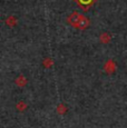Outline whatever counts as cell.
I'll use <instances>...</instances> for the list:
<instances>
[{
  "mask_svg": "<svg viewBox=\"0 0 127 128\" xmlns=\"http://www.w3.org/2000/svg\"><path fill=\"white\" fill-rule=\"evenodd\" d=\"M82 14H78V12H74L72 14H70V16L68 17V20H67L68 24H72V26H74V27H77L78 22H79V20H80V18H82Z\"/></svg>",
  "mask_w": 127,
  "mask_h": 128,
  "instance_id": "6da1fadb",
  "label": "cell"
},
{
  "mask_svg": "<svg viewBox=\"0 0 127 128\" xmlns=\"http://www.w3.org/2000/svg\"><path fill=\"white\" fill-rule=\"evenodd\" d=\"M89 24H90V21L88 20V19H87L85 16H82V18H80L79 22H78L77 28H80V29H86L87 27L89 26Z\"/></svg>",
  "mask_w": 127,
  "mask_h": 128,
  "instance_id": "7a4b0ae2",
  "label": "cell"
},
{
  "mask_svg": "<svg viewBox=\"0 0 127 128\" xmlns=\"http://www.w3.org/2000/svg\"><path fill=\"white\" fill-rule=\"evenodd\" d=\"M92 1L94 0H78V4L82 7H84V9H87V7L92 4Z\"/></svg>",
  "mask_w": 127,
  "mask_h": 128,
  "instance_id": "3957f363",
  "label": "cell"
}]
</instances>
